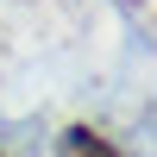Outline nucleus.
<instances>
[{
	"label": "nucleus",
	"mask_w": 157,
	"mask_h": 157,
	"mask_svg": "<svg viewBox=\"0 0 157 157\" xmlns=\"http://www.w3.org/2000/svg\"><path fill=\"white\" fill-rule=\"evenodd\" d=\"M63 157H120V151H113L107 138H94V132H69L63 138Z\"/></svg>",
	"instance_id": "1"
}]
</instances>
